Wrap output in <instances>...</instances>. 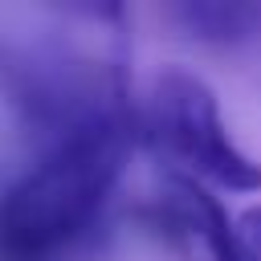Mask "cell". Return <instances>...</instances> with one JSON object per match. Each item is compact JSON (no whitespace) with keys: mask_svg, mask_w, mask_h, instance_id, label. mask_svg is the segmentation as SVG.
Returning a JSON list of instances; mask_svg holds the SVG:
<instances>
[{"mask_svg":"<svg viewBox=\"0 0 261 261\" xmlns=\"http://www.w3.org/2000/svg\"><path fill=\"white\" fill-rule=\"evenodd\" d=\"M139 135L147 147L188 179L224 192H261V163H253L228 135L212 86L179 65L155 73Z\"/></svg>","mask_w":261,"mask_h":261,"instance_id":"obj_2","label":"cell"},{"mask_svg":"<svg viewBox=\"0 0 261 261\" xmlns=\"http://www.w3.org/2000/svg\"><path fill=\"white\" fill-rule=\"evenodd\" d=\"M237 232H241L245 261H261V204H253L237 216Z\"/></svg>","mask_w":261,"mask_h":261,"instance_id":"obj_5","label":"cell"},{"mask_svg":"<svg viewBox=\"0 0 261 261\" xmlns=\"http://www.w3.org/2000/svg\"><path fill=\"white\" fill-rule=\"evenodd\" d=\"M135 139L139 118L118 110L49 147L41 163L0 196V261H57L110 200Z\"/></svg>","mask_w":261,"mask_h":261,"instance_id":"obj_1","label":"cell"},{"mask_svg":"<svg viewBox=\"0 0 261 261\" xmlns=\"http://www.w3.org/2000/svg\"><path fill=\"white\" fill-rule=\"evenodd\" d=\"M147 220L179 261H245L237 220H228L220 200L200 179L167 171Z\"/></svg>","mask_w":261,"mask_h":261,"instance_id":"obj_3","label":"cell"},{"mask_svg":"<svg viewBox=\"0 0 261 261\" xmlns=\"http://www.w3.org/2000/svg\"><path fill=\"white\" fill-rule=\"evenodd\" d=\"M167 20L200 41V45H216V49H241L261 41V4L257 0H184L167 8Z\"/></svg>","mask_w":261,"mask_h":261,"instance_id":"obj_4","label":"cell"}]
</instances>
